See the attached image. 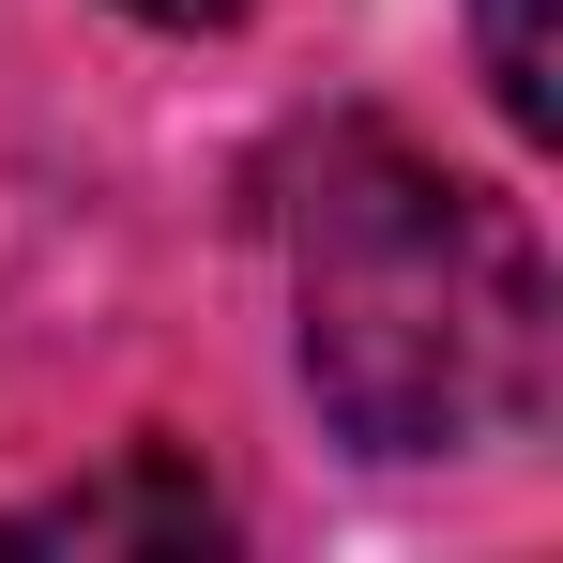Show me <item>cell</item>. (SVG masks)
I'll return each instance as SVG.
<instances>
[{
	"mask_svg": "<svg viewBox=\"0 0 563 563\" xmlns=\"http://www.w3.org/2000/svg\"><path fill=\"white\" fill-rule=\"evenodd\" d=\"M15 549H213V487L168 457H122L92 487H62V503H31V518H0Z\"/></svg>",
	"mask_w": 563,
	"mask_h": 563,
	"instance_id": "obj_2",
	"label": "cell"
},
{
	"mask_svg": "<svg viewBox=\"0 0 563 563\" xmlns=\"http://www.w3.org/2000/svg\"><path fill=\"white\" fill-rule=\"evenodd\" d=\"M472 46H487V92L518 137H549L563 122V62H549V0H472Z\"/></svg>",
	"mask_w": 563,
	"mask_h": 563,
	"instance_id": "obj_3",
	"label": "cell"
},
{
	"mask_svg": "<svg viewBox=\"0 0 563 563\" xmlns=\"http://www.w3.org/2000/svg\"><path fill=\"white\" fill-rule=\"evenodd\" d=\"M122 15H168V31H198V15H229V0H122Z\"/></svg>",
	"mask_w": 563,
	"mask_h": 563,
	"instance_id": "obj_4",
	"label": "cell"
},
{
	"mask_svg": "<svg viewBox=\"0 0 563 563\" xmlns=\"http://www.w3.org/2000/svg\"><path fill=\"white\" fill-rule=\"evenodd\" d=\"M289 320L305 380L366 457H472L549 411V260L518 198L335 122L289 168Z\"/></svg>",
	"mask_w": 563,
	"mask_h": 563,
	"instance_id": "obj_1",
	"label": "cell"
}]
</instances>
